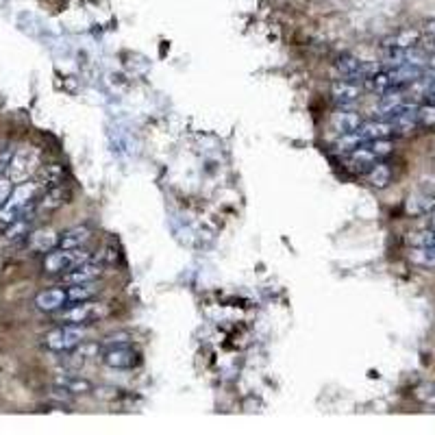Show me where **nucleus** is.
I'll list each match as a JSON object with an SVG mask.
<instances>
[{"mask_svg": "<svg viewBox=\"0 0 435 435\" xmlns=\"http://www.w3.org/2000/svg\"><path fill=\"white\" fill-rule=\"evenodd\" d=\"M37 194H39V190H37L35 181H25V183L13 185V192L9 196V200L3 205V209H0V224L7 226L13 220H18L20 216H25L31 209H35Z\"/></svg>", "mask_w": 435, "mask_h": 435, "instance_id": "f257e3e1", "label": "nucleus"}, {"mask_svg": "<svg viewBox=\"0 0 435 435\" xmlns=\"http://www.w3.org/2000/svg\"><path fill=\"white\" fill-rule=\"evenodd\" d=\"M105 314H107V307L92 298V301L66 305L64 309H59L57 312L55 320L59 324H66V326H88V324L96 322L98 318H102Z\"/></svg>", "mask_w": 435, "mask_h": 435, "instance_id": "f03ea898", "label": "nucleus"}, {"mask_svg": "<svg viewBox=\"0 0 435 435\" xmlns=\"http://www.w3.org/2000/svg\"><path fill=\"white\" fill-rule=\"evenodd\" d=\"M39 168H41V153L37 149H33V146H25V149H20V151H13L7 177L13 181V185L15 183H25Z\"/></svg>", "mask_w": 435, "mask_h": 435, "instance_id": "7ed1b4c3", "label": "nucleus"}, {"mask_svg": "<svg viewBox=\"0 0 435 435\" xmlns=\"http://www.w3.org/2000/svg\"><path fill=\"white\" fill-rule=\"evenodd\" d=\"M85 261H92L90 253L81 251V248H76V251H68V248H53V251H48L46 259H44V270L48 275H66L70 272L72 268L85 263Z\"/></svg>", "mask_w": 435, "mask_h": 435, "instance_id": "20e7f679", "label": "nucleus"}, {"mask_svg": "<svg viewBox=\"0 0 435 435\" xmlns=\"http://www.w3.org/2000/svg\"><path fill=\"white\" fill-rule=\"evenodd\" d=\"M85 342V329L83 326H66L59 324V329L50 331L44 338V346L53 353H70L78 344Z\"/></svg>", "mask_w": 435, "mask_h": 435, "instance_id": "39448f33", "label": "nucleus"}, {"mask_svg": "<svg viewBox=\"0 0 435 435\" xmlns=\"http://www.w3.org/2000/svg\"><path fill=\"white\" fill-rule=\"evenodd\" d=\"M336 68L344 81H353V83H364L370 74H375L379 70V66L368 64V61H361L357 57H342L336 64Z\"/></svg>", "mask_w": 435, "mask_h": 435, "instance_id": "423d86ee", "label": "nucleus"}, {"mask_svg": "<svg viewBox=\"0 0 435 435\" xmlns=\"http://www.w3.org/2000/svg\"><path fill=\"white\" fill-rule=\"evenodd\" d=\"M139 357L135 350H131L129 346H118V348H107L102 353V364L116 368V370H129L133 366H137Z\"/></svg>", "mask_w": 435, "mask_h": 435, "instance_id": "0eeeda50", "label": "nucleus"}, {"mask_svg": "<svg viewBox=\"0 0 435 435\" xmlns=\"http://www.w3.org/2000/svg\"><path fill=\"white\" fill-rule=\"evenodd\" d=\"M66 305H68V294H66V289H61V287L44 289V292H39L35 296V307L39 312H46V314H55L59 309H64Z\"/></svg>", "mask_w": 435, "mask_h": 435, "instance_id": "6e6552de", "label": "nucleus"}, {"mask_svg": "<svg viewBox=\"0 0 435 435\" xmlns=\"http://www.w3.org/2000/svg\"><path fill=\"white\" fill-rule=\"evenodd\" d=\"M102 275V265L100 263H92V261H85L76 268H72L70 272L61 275V283L66 285H74V283H90V281H98Z\"/></svg>", "mask_w": 435, "mask_h": 435, "instance_id": "1a4fd4ad", "label": "nucleus"}, {"mask_svg": "<svg viewBox=\"0 0 435 435\" xmlns=\"http://www.w3.org/2000/svg\"><path fill=\"white\" fill-rule=\"evenodd\" d=\"M364 124L361 116L357 111H350V109H338L333 116H331V127L338 135H348V133H355L359 127Z\"/></svg>", "mask_w": 435, "mask_h": 435, "instance_id": "9d476101", "label": "nucleus"}, {"mask_svg": "<svg viewBox=\"0 0 435 435\" xmlns=\"http://www.w3.org/2000/svg\"><path fill=\"white\" fill-rule=\"evenodd\" d=\"M377 161H379V157L368 149V144H366V141L361 144L359 149L350 151L348 157H346V165H348V168L353 170V172H361V174H366Z\"/></svg>", "mask_w": 435, "mask_h": 435, "instance_id": "9b49d317", "label": "nucleus"}, {"mask_svg": "<svg viewBox=\"0 0 435 435\" xmlns=\"http://www.w3.org/2000/svg\"><path fill=\"white\" fill-rule=\"evenodd\" d=\"M55 385L59 392H66V394H72V396H83V394H92L94 392V385L83 379V377H76V375H57L55 379Z\"/></svg>", "mask_w": 435, "mask_h": 435, "instance_id": "f8f14e48", "label": "nucleus"}, {"mask_svg": "<svg viewBox=\"0 0 435 435\" xmlns=\"http://www.w3.org/2000/svg\"><path fill=\"white\" fill-rule=\"evenodd\" d=\"M331 96L338 102V105L346 107V105H353V102L361 96V88L359 83H353V81H336L333 85H331Z\"/></svg>", "mask_w": 435, "mask_h": 435, "instance_id": "ddd939ff", "label": "nucleus"}, {"mask_svg": "<svg viewBox=\"0 0 435 435\" xmlns=\"http://www.w3.org/2000/svg\"><path fill=\"white\" fill-rule=\"evenodd\" d=\"M37 179H35V185H37V190L39 194H44L53 188H59L61 183H64V168L57 163H50V165H44V168H39L37 170Z\"/></svg>", "mask_w": 435, "mask_h": 435, "instance_id": "4468645a", "label": "nucleus"}, {"mask_svg": "<svg viewBox=\"0 0 435 435\" xmlns=\"http://www.w3.org/2000/svg\"><path fill=\"white\" fill-rule=\"evenodd\" d=\"M361 141H375V139H389V135H394V127L387 120H377V122H366L355 131Z\"/></svg>", "mask_w": 435, "mask_h": 435, "instance_id": "2eb2a0df", "label": "nucleus"}, {"mask_svg": "<svg viewBox=\"0 0 435 435\" xmlns=\"http://www.w3.org/2000/svg\"><path fill=\"white\" fill-rule=\"evenodd\" d=\"M420 39H422V33H420L418 29H403V31H399V33H394V35L385 37L381 46H385V48H403V50H407V48L418 46V44H420Z\"/></svg>", "mask_w": 435, "mask_h": 435, "instance_id": "dca6fc26", "label": "nucleus"}, {"mask_svg": "<svg viewBox=\"0 0 435 435\" xmlns=\"http://www.w3.org/2000/svg\"><path fill=\"white\" fill-rule=\"evenodd\" d=\"M92 237V229L90 226H74V229L66 231L59 235V248H68V251H76V248H83Z\"/></svg>", "mask_w": 435, "mask_h": 435, "instance_id": "f3484780", "label": "nucleus"}, {"mask_svg": "<svg viewBox=\"0 0 435 435\" xmlns=\"http://www.w3.org/2000/svg\"><path fill=\"white\" fill-rule=\"evenodd\" d=\"M66 202V192H64V188H53V190H48V192H44L41 194V198L39 200H35V212L37 214H44V212H55V209H59L61 205Z\"/></svg>", "mask_w": 435, "mask_h": 435, "instance_id": "a211bd4d", "label": "nucleus"}, {"mask_svg": "<svg viewBox=\"0 0 435 435\" xmlns=\"http://www.w3.org/2000/svg\"><path fill=\"white\" fill-rule=\"evenodd\" d=\"M66 294H68V305H72V303H83V301H92V298L98 294V285H96V281H90V283H74V285H68Z\"/></svg>", "mask_w": 435, "mask_h": 435, "instance_id": "6ab92c4d", "label": "nucleus"}, {"mask_svg": "<svg viewBox=\"0 0 435 435\" xmlns=\"http://www.w3.org/2000/svg\"><path fill=\"white\" fill-rule=\"evenodd\" d=\"M59 235L53 231H35L31 233V248L37 253H48L53 248H57Z\"/></svg>", "mask_w": 435, "mask_h": 435, "instance_id": "aec40b11", "label": "nucleus"}, {"mask_svg": "<svg viewBox=\"0 0 435 435\" xmlns=\"http://www.w3.org/2000/svg\"><path fill=\"white\" fill-rule=\"evenodd\" d=\"M407 209L409 214H433L435 212V196L431 194H416V196H411L409 202H407Z\"/></svg>", "mask_w": 435, "mask_h": 435, "instance_id": "412c9836", "label": "nucleus"}, {"mask_svg": "<svg viewBox=\"0 0 435 435\" xmlns=\"http://www.w3.org/2000/svg\"><path fill=\"white\" fill-rule=\"evenodd\" d=\"M368 174V181L375 185V188H387L389 181H392V170H389V165L387 163H375L372 168L366 172Z\"/></svg>", "mask_w": 435, "mask_h": 435, "instance_id": "4be33fe9", "label": "nucleus"}, {"mask_svg": "<svg viewBox=\"0 0 435 435\" xmlns=\"http://www.w3.org/2000/svg\"><path fill=\"white\" fill-rule=\"evenodd\" d=\"M409 259L411 263H416L420 268H435V246L431 248H411V253H409Z\"/></svg>", "mask_w": 435, "mask_h": 435, "instance_id": "5701e85b", "label": "nucleus"}, {"mask_svg": "<svg viewBox=\"0 0 435 435\" xmlns=\"http://www.w3.org/2000/svg\"><path fill=\"white\" fill-rule=\"evenodd\" d=\"M407 242L411 244V248H431V246H435V229H431L429 226V229L409 233Z\"/></svg>", "mask_w": 435, "mask_h": 435, "instance_id": "b1692460", "label": "nucleus"}, {"mask_svg": "<svg viewBox=\"0 0 435 435\" xmlns=\"http://www.w3.org/2000/svg\"><path fill=\"white\" fill-rule=\"evenodd\" d=\"M416 120L418 124H424V127H435V102H427V105L418 107Z\"/></svg>", "mask_w": 435, "mask_h": 435, "instance_id": "393cba45", "label": "nucleus"}, {"mask_svg": "<svg viewBox=\"0 0 435 435\" xmlns=\"http://www.w3.org/2000/svg\"><path fill=\"white\" fill-rule=\"evenodd\" d=\"M11 192H13V181L9 177H0V209L9 200Z\"/></svg>", "mask_w": 435, "mask_h": 435, "instance_id": "a878e982", "label": "nucleus"}, {"mask_svg": "<svg viewBox=\"0 0 435 435\" xmlns=\"http://www.w3.org/2000/svg\"><path fill=\"white\" fill-rule=\"evenodd\" d=\"M129 344H131V338L129 336L118 333V336H109L105 342H102L100 348H118V346H129Z\"/></svg>", "mask_w": 435, "mask_h": 435, "instance_id": "bb28decb", "label": "nucleus"}, {"mask_svg": "<svg viewBox=\"0 0 435 435\" xmlns=\"http://www.w3.org/2000/svg\"><path fill=\"white\" fill-rule=\"evenodd\" d=\"M11 157H13V151H11V149H7V151H3V153H0V177H3V174L9 170Z\"/></svg>", "mask_w": 435, "mask_h": 435, "instance_id": "cd10ccee", "label": "nucleus"}, {"mask_svg": "<svg viewBox=\"0 0 435 435\" xmlns=\"http://www.w3.org/2000/svg\"><path fill=\"white\" fill-rule=\"evenodd\" d=\"M429 66H431V68H435V55H431V57H429Z\"/></svg>", "mask_w": 435, "mask_h": 435, "instance_id": "c85d7f7f", "label": "nucleus"}, {"mask_svg": "<svg viewBox=\"0 0 435 435\" xmlns=\"http://www.w3.org/2000/svg\"><path fill=\"white\" fill-rule=\"evenodd\" d=\"M429 226H431V229H435V212L431 214V224Z\"/></svg>", "mask_w": 435, "mask_h": 435, "instance_id": "c756f323", "label": "nucleus"}]
</instances>
